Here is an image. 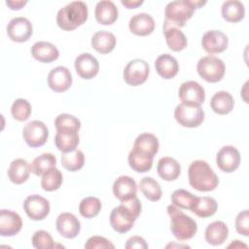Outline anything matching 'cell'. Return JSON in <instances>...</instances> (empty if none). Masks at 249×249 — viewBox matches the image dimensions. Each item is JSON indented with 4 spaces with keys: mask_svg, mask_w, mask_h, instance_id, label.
<instances>
[{
    "mask_svg": "<svg viewBox=\"0 0 249 249\" xmlns=\"http://www.w3.org/2000/svg\"><path fill=\"white\" fill-rule=\"evenodd\" d=\"M141 202L137 196L121 201V204L110 213V224L114 231L124 233L131 230L135 220L141 213Z\"/></svg>",
    "mask_w": 249,
    "mask_h": 249,
    "instance_id": "6da1fadb",
    "label": "cell"
},
{
    "mask_svg": "<svg viewBox=\"0 0 249 249\" xmlns=\"http://www.w3.org/2000/svg\"><path fill=\"white\" fill-rule=\"evenodd\" d=\"M206 4L205 1L198 0H176L169 2L164 9V21L163 28L165 27H178L181 28L189 20L195 10Z\"/></svg>",
    "mask_w": 249,
    "mask_h": 249,
    "instance_id": "7a4b0ae2",
    "label": "cell"
},
{
    "mask_svg": "<svg viewBox=\"0 0 249 249\" xmlns=\"http://www.w3.org/2000/svg\"><path fill=\"white\" fill-rule=\"evenodd\" d=\"M190 185L199 192H210L217 188L219 178L210 165L202 160H194L188 169Z\"/></svg>",
    "mask_w": 249,
    "mask_h": 249,
    "instance_id": "3957f363",
    "label": "cell"
},
{
    "mask_svg": "<svg viewBox=\"0 0 249 249\" xmlns=\"http://www.w3.org/2000/svg\"><path fill=\"white\" fill-rule=\"evenodd\" d=\"M88 15V6L85 2L73 1L57 12L56 23L62 30L70 31L85 23Z\"/></svg>",
    "mask_w": 249,
    "mask_h": 249,
    "instance_id": "277c9868",
    "label": "cell"
},
{
    "mask_svg": "<svg viewBox=\"0 0 249 249\" xmlns=\"http://www.w3.org/2000/svg\"><path fill=\"white\" fill-rule=\"evenodd\" d=\"M167 213L170 217L171 232L178 240H188L195 236L197 226L193 218L173 204L167 206Z\"/></svg>",
    "mask_w": 249,
    "mask_h": 249,
    "instance_id": "5b68a950",
    "label": "cell"
},
{
    "mask_svg": "<svg viewBox=\"0 0 249 249\" xmlns=\"http://www.w3.org/2000/svg\"><path fill=\"white\" fill-rule=\"evenodd\" d=\"M196 71L206 82L216 83L223 79L226 72V66L221 58L214 55H207L198 60Z\"/></svg>",
    "mask_w": 249,
    "mask_h": 249,
    "instance_id": "8992f818",
    "label": "cell"
},
{
    "mask_svg": "<svg viewBox=\"0 0 249 249\" xmlns=\"http://www.w3.org/2000/svg\"><path fill=\"white\" fill-rule=\"evenodd\" d=\"M174 118L185 127H197L204 121V111L200 106L180 103L175 107Z\"/></svg>",
    "mask_w": 249,
    "mask_h": 249,
    "instance_id": "52a82bcc",
    "label": "cell"
},
{
    "mask_svg": "<svg viewBox=\"0 0 249 249\" xmlns=\"http://www.w3.org/2000/svg\"><path fill=\"white\" fill-rule=\"evenodd\" d=\"M149 73V64L143 59L135 58L125 65L123 72V76L127 85L136 87L146 82Z\"/></svg>",
    "mask_w": 249,
    "mask_h": 249,
    "instance_id": "ba28073f",
    "label": "cell"
},
{
    "mask_svg": "<svg viewBox=\"0 0 249 249\" xmlns=\"http://www.w3.org/2000/svg\"><path fill=\"white\" fill-rule=\"evenodd\" d=\"M22 136L29 147H41L48 140L49 129L43 122L34 120L25 124L22 130Z\"/></svg>",
    "mask_w": 249,
    "mask_h": 249,
    "instance_id": "9c48e42d",
    "label": "cell"
},
{
    "mask_svg": "<svg viewBox=\"0 0 249 249\" xmlns=\"http://www.w3.org/2000/svg\"><path fill=\"white\" fill-rule=\"evenodd\" d=\"M50 202L44 196L31 195L23 202V209L26 215L34 221L44 220L50 213Z\"/></svg>",
    "mask_w": 249,
    "mask_h": 249,
    "instance_id": "30bf717a",
    "label": "cell"
},
{
    "mask_svg": "<svg viewBox=\"0 0 249 249\" xmlns=\"http://www.w3.org/2000/svg\"><path fill=\"white\" fill-rule=\"evenodd\" d=\"M32 23L29 19L23 17H16L12 18L7 25V34L14 42H26L32 36Z\"/></svg>",
    "mask_w": 249,
    "mask_h": 249,
    "instance_id": "8fae6325",
    "label": "cell"
},
{
    "mask_svg": "<svg viewBox=\"0 0 249 249\" xmlns=\"http://www.w3.org/2000/svg\"><path fill=\"white\" fill-rule=\"evenodd\" d=\"M179 98L184 104L200 106L205 99L203 87L196 81L184 82L179 88Z\"/></svg>",
    "mask_w": 249,
    "mask_h": 249,
    "instance_id": "7c38bea8",
    "label": "cell"
},
{
    "mask_svg": "<svg viewBox=\"0 0 249 249\" xmlns=\"http://www.w3.org/2000/svg\"><path fill=\"white\" fill-rule=\"evenodd\" d=\"M217 166L224 172L231 173L235 171L240 163L239 151L231 145L222 147L216 156Z\"/></svg>",
    "mask_w": 249,
    "mask_h": 249,
    "instance_id": "4fadbf2b",
    "label": "cell"
},
{
    "mask_svg": "<svg viewBox=\"0 0 249 249\" xmlns=\"http://www.w3.org/2000/svg\"><path fill=\"white\" fill-rule=\"evenodd\" d=\"M229 45L228 36L220 30H208L201 39V46L203 50L210 53H219L224 52Z\"/></svg>",
    "mask_w": 249,
    "mask_h": 249,
    "instance_id": "5bb4252c",
    "label": "cell"
},
{
    "mask_svg": "<svg viewBox=\"0 0 249 249\" xmlns=\"http://www.w3.org/2000/svg\"><path fill=\"white\" fill-rule=\"evenodd\" d=\"M72 85V74L65 66L52 69L48 75V86L55 92L67 90Z\"/></svg>",
    "mask_w": 249,
    "mask_h": 249,
    "instance_id": "9a60e30c",
    "label": "cell"
},
{
    "mask_svg": "<svg viewBox=\"0 0 249 249\" xmlns=\"http://www.w3.org/2000/svg\"><path fill=\"white\" fill-rule=\"evenodd\" d=\"M75 70L81 78L85 80L92 79L99 71L98 60L89 53H81L75 59Z\"/></svg>",
    "mask_w": 249,
    "mask_h": 249,
    "instance_id": "2e32d148",
    "label": "cell"
},
{
    "mask_svg": "<svg viewBox=\"0 0 249 249\" xmlns=\"http://www.w3.org/2000/svg\"><path fill=\"white\" fill-rule=\"evenodd\" d=\"M55 226L59 234L65 238L76 237L81 230L80 221L74 214L69 212L59 214L56 219Z\"/></svg>",
    "mask_w": 249,
    "mask_h": 249,
    "instance_id": "e0dca14e",
    "label": "cell"
},
{
    "mask_svg": "<svg viewBox=\"0 0 249 249\" xmlns=\"http://www.w3.org/2000/svg\"><path fill=\"white\" fill-rule=\"evenodd\" d=\"M21 228L22 220L17 212L7 209L0 211V234L2 236L16 235Z\"/></svg>",
    "mask_w": 249,
    "mask_h": 249,
    "instance_id": "ac0fdd59",
    "label": "cell"
},
{
    "mask_svg": "<svg viewBox=\"0 0 249 249\" xmlns=\"http://www.w3.org/2000/svg\"><path fill=\"white\" fill-rule=\"evenodd\" d=\"M136 193L137 185L131 177L123 175L115 180L113 185V194L120 201L136 196Z\"/></svg>",
    "mask_w": 249,
    "mask_h": 249,
    "instance_id": "d6986e66",
    "label": "cell"
},
{
    "mask_svg": "<svg viewBox=\"0 0 249 249\" xmlns=\"http://www.w3.org/2000/svg\"><path fill=\"white\" fill-rule=\"evenodd\" d=\"M129 30L138 36H147L155 29V20L153 17L146 13L134 15L128 23Z\"/></svg>",
    "mask_w": 249,
    "mask_h": 249,
    "instance_id": "ffe728a7",
    "label": "cell"
},
{
    "mask_svg": "<svg viewBox=\"0 0 249 249\" xmlns=\"http://www.w3.org/2000/svg\"><path fill=\"white\" fill-rule=\"evenodd\" d=\"M30 52L36 60L43 63H50L54 61L59 56L57 48L52 43L45 41H39L33 44Z\"/></svg>",
    "mask_w": 249,
    "mask_h": 249,
    "instance_id": "44dd1931",
    "label": "cell"
},
{
    "mask_svg": "<svg viewBox=\"0 0 249 249\" xmlns=\"http://www.w3.org/2000/svg\"><path fill=\"white\" fill-rule=\"evenodd\" d=\"M96 20L103 25H110L118 18V8L114 2L109 0H102L97 2L94 10Z\"/></svg>",
    "mask_w": 249,
    "mask_h": 249,
    "instance_id": "7402d4cb",
    "label": "cell"
},
{
    "mask_svg": "<svg viewBox=\"0 0 249 249\" xmlns=\"http://www.w3.org/2000/svg\"><path fill=\"white\" fill-rule=\"evenodd\" d=\"M158 74L163 79H172L179 71V64L176 58L168 53L160 54L155 61Z\"/></svg>",
    "mask_w": 249,
    "mask_h": 249,
    "instance_id": "603a6c76",
    "label": "cell"
},
{
    "mask_svg": "<svg viewBox=\"0 0 249 249\" xmlns=\"http://www.w3.org/2000/svg\"><path fill=\"white\" fill-rule=\"evenodd\" d=\"M159 176L165 181H173L177 179L181 173L179 162L170 157L161 158L157 166Z\"/></svg>",
    "mask_w": 249,
    "mask_h": 249,
    "instance_id": "cb8c5ba5",
    "label": "cell"
},
{
    "mask_svg": "<svg viewBox=\"0 0 249 249\" xmlns=\"http://www.w3.org/2000/svg\"><path fill=\"white\" fill-rule=\"evenodd\" d=\"M116 36L109 31L100 30L95 32L91 37L92 48L100 53H109L116 46Z\"/></svg>",
    "mask_w": 249,
    "mask_h": 249,
    "instance_id": "d4e9b609",
    "label": "cell"
},
{
    "mask_svg": "<svg viewBox=\"0 0 249 249\" xmlns=\"http://www.w3.org/2000/svg\"><path fill=\"white\" fill-rule=\"evenodd\" d=\"M205 240L211 245H220L226 241L229 235V228L222 221L209 224L205 230Z\"/></svg>",
    "mask_w": 249,
    "mask_h": 249,
    "instance_id": "484cf974",
    "label": "cell"
},
{
    "mask_svg": "<svg viewBox=\"0 0 249 249\" xmlns=\"http://www.w3.org/2000/svg\"><path fill=\"white\" fill-rule=\"evenodd\" d=\"M54 144L62 153H69L76 150L79 144L78 131L73 130H56Z\"/></svg>",
    "mask_w": 249,
    "mask_h": 249,
    "instance_id": "4316f807",
    "label": "cell"
},
{
    "mask_svg": "<svg viewBox=\"0 0 249 249\" xmlns=\"http://www.w3.org/2000/svg\"><path fill=\"white\" fill-rule=\"evenodd\" d=\"M234 100L232 95L225 90L217 91L210 100L211 109L219 115H227L233 109Z\"/></svg>",
    "mask_w": 249,
    "mask_h": 249,
    "instance_id": "83f0119b",
    "label": "cell"
},
{
    "mask_svg": "<svg viewBox=\"0 0 249 249\" xmlns=\"http://www.w3.org/2000/svg\"><path fill=\"white\" fill-rule=\"evenodd\" d=\"M29 173V163L23 159L14 160L8 169V177L10 181L17 185L24 183L28 179Z\"/></svg>",
    "mask_w": 249,
    "mask_h": 249,
    "instance_id": "f1b7e54d",
    "label": "cell"
},
{
    "mask_svg": "<svg viewBox=\"0 0 249 249\" xmlns=\"http://www.w3.org/2000/svg\"><path fill=\"white\" fill-rule=\"evenodd\" d=\"M159 146L160 144L158 138L152 133L145 132L136 137L132 149L154 157L159 151Z\"/></svg>",
    "mask_w": 249,
    "mask_h": 249,
    "instance_id": "f546056e",
    "label": "cell"
},
{
    "mask_svg": "<svg viewBox=\"0 0 249 249\" xmlns=\"http://www.w3.org/2000/svg\"><path fill=\"white\" fill-rule=\"evenodd\" d=\"M217 209H218V204L213 197L196 196L190 210L198 217L207 218L214 215Z\"/></svg>",
    "mask_w": 249,
    "mask_h": 249,
    "instance_id": "4dcf8cb0",
    "label": "cell"
},
{
    "mask_svg": "<svg viewBox=\"0 0 249 249\" xmlns=\"http://www.w3.org/2000/svg\"><path fill=\"white\" fill-rule=\"evenodd\" d=\"M222 17L230 22H238L245 16V8L243 3L237 0L225 1L221 8Z\"/></svg>",
    "mask_w": 249,
    "mask_h": 249,
    "instance_id": "1f68e13d",
    "label": "cell"
},
{
    "mask_svg": "<svg viewBox=\"0 0 249 249\" xmlns=\"http://www.w3.org/2000/svg\"><path fill=\"white\" fill-rule=\"evenodd\" d=\"M163 34L165 37L168 48L173 52H180L187 47L188 41L185 34L178 27L170 26L163 28Z\"/></svg>",
    "mask_w": 249,
    "mask_h": 249,
    "instance_id": "d6a6232c",
    "label": "cell"
},
{
    "mask_svg": "<svg viewBox=\"0 0 249 249\" xmlns=\"http://www.w3.org/2000/svg\"><path fill=\"white\" fill-rule=\"evenodd\" d=\"M154 157L140 153L132 149L128 154V164L136 172L144 173L149 171L153 165Z\"/></svg>",
    "mask_w": 249,
    "mask_h": 249,
    "instance_id": "836d02e7",
    "label": "cell"
},
{
    "mask_svg": "<svg viewBox=\"0 0 249 249\" xmlns=\"http://www.w3.org/2000/svg\"><path fill=\"white\" fill-rule=\"evenodd\" d=\"M56 158L54 155L51 153H44L33 160V161L29 164L30 172L33 174L40 176L45 172L50 170L53 167H55Z\"/></svg>",
    "mask_w": 249,
    "mask_h": 249,
    "instance_id": "e575fe53",
    "label": "cell"
},
{
    "mask_svg": "<svg viewBox=\"0 0 249 249\" xmlns=\"http://www.w3.org/2000/svg\"><path fill=\"white\" fill-rule=\"evenodd\" d=\"M85 155L81 150H74L69 153H62L61 165L69 171H77L84 166Z\"/></svg>",
    "mask_w": 249,
    "mask_h": 249,
    "instance_id": "d590c367",
    "label": "cell"
},
{
    "mask_svg": "<svg viewBox=\"0 0 249 249\" xmlns=\"http://www.w3.org/2000/svg\"><path fill=\"white\" fill-rule=\"evenodd\" d=\"M140 190L143 195L151 201H158L160 199L162 192L158 181L152 177H144L139 184Z\"/></svg>",
    "mask_w": 249,
    "mask_h": 249,
    "instance_id": "8d00e7d4",
    "label": "cell"
},
{
    "mask_svg": "<svg viewBox=\"0 0 249 249\" xmlns=\"http://www.w3.org/2000/svg\"><path fill=\"white\" fill-rule=\"evenodd\" d=\"M62 181V173L59 171V169L53 167L43 174L41 179V186L45 191L53 192L59 189Z\"/></svg>",
    "mask_w": 249,
    "mask_h": 249,
    "instance_id": "74e56055",
    "label": "cell"
},
{
    "mask_svg": "<svg viewBox=\"0 0 249 249\" xmlns=\"http://www.w3.org/2000/svg\"><path fill=\"white\" fill-rule=\"evenodd\" d=\"M102 204L99 198L95 196H88L82 199L79 205V211L80 214L87 218V219H91L95 217L101 210Z\"/></svg>",
    "mask_w": 249,
    "mask_h": 249,
    "instance_id": "f35d334b",
    "label": "cell"
},
{
    "mask_svg": "<svg viewBox=\"0 0 249 249\" xmlns=\"http://www.w3.org/2000/svg\"><path fill=\"white\" fill-rule=\"evenodd\" d=\"M31 105L30 103L23 98H18L14 101L11 107V113L15 120L23 122L26 121L31 115Z\"/></svg>",
    "mask_w": 249,
    "mask_h": 249,
    "instance_id": "ab89813d",
    "label": "cell"
},
{
    "mask_svg": "<svg viewBox=\"0 0 249 249\" xmlns=\"http://www.w3.org/2000/svg\"><path fill=\"white\" fill-rule=\"evenodd\" d=\"M54 125L56 130H73L79 131L81 127V122L75 116L70 114H60L54 120Z\"/></svg>",
    "mask_w": 249,
    "mask_h": 249,
    "instance_id": "60d3db41",
    "label": "cell"
},
{
    "mask_svg": "<svg viewBox=\"0 0 249 249\" xmlns=\"http://www.w3.org/2000/svg\"><path fill=\"white\" fill-rule=\"evenodd\" d=\"M196 196H194L192 193L188 192L184 189H178L174 191L171 195V202L173 205L183 208V209H191L195 199Z\"/></svg>",
    "mask_w": 249,
    "mask_h": 249,
    "instance_id": "b9f144b4",
    "label": "cell"
},
{
    "mask_svg": "<svg viewBox=\"0 0 249 249\" xmlns=\"http://www.w3.org/2000/svg\"><path fill=\"white\" fill-rule=\"evenodd\" d=\"M31 241L32 245L37 249H52L54 247L52 235L47 231L44 230L35 231Z\"/></svg>",
    "mask_w": 249,
    "mask_h": 249,
    "instance_id": "7bdbcfd3",
    "label": "cell"
},
{
    "mask_svg": "<svg viewBox=\"0 0 249 249\" xmlns=\"http://www.w3.org/2000/svg\"><path fill=\"white\" fill-rule=\"evenodd\" d=\"M86 249H114L115 246L112 244L107 238L99 235H93L89 237L86 244H85Z\"/></svg>",
    "mask_w": 249,
    "mask_h": 249,
    "instance_id": "ee69618b",
    "label": "cell"
},
{
    "mask_svg": "<svg viewBox=\"0 0 249 249\" xmlns=\"http://www.w3.org/2000/svg\"><path fill=\"white\" fill-rule=\"evenodd\" d=\"M235 229L239 234L249 235V214L247 209L237 214L235 218Z\"/></svg>",
    "mask_w": 249,
    "mask_h": 249,
    "instance_id": "f6af8a7d",
    "label": "cell"
},
{
    "mask_svg": "<svg viewBox=\"0 0 249 249\" xmlns=\"http://www.w3.org/2000/svg\"><path fill=\"white\" fill-rule=\"evenodd\" d=\"M124 247L126 249H146L148 248V244L143 237L134 235L127 239Z\"/></svg>",
    "mask_w": 249,
    "mask_h": 249,
    "instance_id": "bcb514c9",
    "label": "cell"
},
{
    "mask_svg": "<svg viewBox=\"0 0 249 249\" xmlns=\"http://www.w3.org/2000/svg\"><path fill=\"white\" fill-rule=\"evenodd\" d=\"M27 4V1L23 0H7L6 5L12 10H19Z\"/></svg>",
    "mask_w": 249,
    "mask_h": 249,
    "instance_id": "7dc6e473",
    "label": "cell"
},
{
    "mask_svg": "<svg viewBox=\"0 0 249 249\" xmlns=\"http://www.w3.org/2000/svg\"><path fill=\"white\" fill-rule=\"evenodd\" d=\"M121 3L126 7L127 9H135L137 8L138 6L142 5L143 4V1L142 0H122Z\"/></svg>",
    "mask_w": 249,
    "mask_h": 249,
    "instance_id": "c3c4849f",
    "label": "cell"
},
{
    "mask_svg": "<svg viewBox=\"0 0 249 249\" xmlns=\"http://www.w3.org/2000/svg\"><path fill=\"white\" fill-rule=\"evenodd\" d=\"M229 248H231V247H233V248H240V247H244V248H246L247 247V245L246 244H243V243H240V241L239 240H234V242H232V243H231L229 246H228Z\"/></svg>",
    "mask_w": 249,
    "mask_h": 249,
    "instance_id": "681fc988",
    "label": "cell"
}]
</instances>
